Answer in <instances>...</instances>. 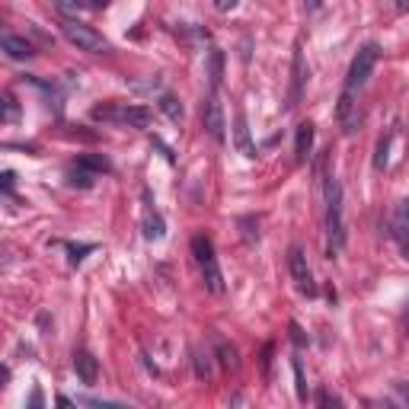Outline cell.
<instances>
[{"instance_id":"obj_24","label":"cell","mask_w":409,"mask_h":409,"mask_svg":"<svg viewBox=\"0 0 409 409\" xmlns=\"http://www.w3.org/2000/svg\"><path fill=\"white\" fill-rule=\"evenodd\" d=\"M291 368H295V381H297V397L301 400H307V383H304V368H301V361H291Z\"/></svg>"},{"instance_id":"obj_22","label":"cell","mask_w":409,"mask_h":409,"mask_svg":"<svg viewBox=\"0 0 409 409\" xmlns=\"http://www.w3.org/2000/svg\"><path fill=\"white\" fill-rule=\"evenodd\" d=\"M96 246L93 243H80V246H68V262L70 266H80V262H83V256H87V252H93Z\"/></svg>"},{"instance_id":"obj_31","label":"cell","mask_w":409,"mask_h":409,"mask_svg":"<svg viewBox=\"0 0 409 409\" xmlns=\"http://www.w3.org/2000/svg\"><path fill=\"white\" fill-rule=\"evenodd\" d=\"M215 7H218V10H230V7H237V0H215Z\"/></svg>"},{"instance_id":"obj_8","label":"cell","mask_w":409,"mask_h":409,"mask_svg":"<svg viewBox=\"0 0 409 409\" xmlns=\"http://www.w3.org/2000/svg\"><path fill=\"white\" fill-rule=\"evenodd\" d=\"M304 54H301V45H295V61H291V93H288V109H295L301 103V93H304Z\"/></svg>"},{"instance_id":"obj_32","label":"cell","mask_w":409,"mask_h":409,"mask_svg":"<svg viewBox=\"0 0 409 409\" xmlns=\"http://www.w3.org/2000/svg\"><path fill=\"white\" fill-rule=\"evenodd\" d=\"M397 10H400V13H406V10H409V0H397Z\"/></svg>"},{"instance_id":"obj_7","label":"cell","mask_w":409,"mask_h":409,"mask_svg":"<svg viewBox=\"0 0 409 409\" xmlns=\"http://www.w3.org/2000/svg\"><path fill=\"white\" fill-rule=\"evenodd\" d=\"M201 125H205V131H208L211 138L218 141H224V109H221V99H218V93H211L205 103H201Z\"/></svg>"},{"instance_id":"obj_26","label":"cell","mask_w":409,"mask_h":409,"mask_svg":"<svg viewBox=\"0 0 409 409\" xmlns=\"http://www.w3.org/2000/svg\"><path fill=\"white\" fill-rule=\"evenodd\" d=\"M3 103H7V112H3V119H7V122H10V119H17V103H13V96H3Z\"/></svg>"},{"instance_id":"obj_27","label":"cell","mask_w":409,"mask_h":409,"mask_svg":"<svg viewBox=\"0 0 409 409\" xmlns=\"http://www.w3.org/2000/svg\"><path fill=\"white\" fill-rule=\"evenodd\" d=\"M291 339H295L297 342V346H304V332H301V326H297V323H291Z\"/></svg>"},{"instance_id":"obj_33","label":"cell","mask_w":409,"mask_h":409,"mask_svg":"<svg viewBox=\"0 0 409 409\" xmlns=\"http://www.w3.org/2000/svg\"><path fill=\"white\" fill-rule=\"evenodd\" d=\"M403 259H409V240H403Z\"/></svg>"},{"instance_id":"obj_1","label":"cell","mask_w":409,"mask_h":409,"mask_svg":"<svg viewBox=\"0 0 409 409\" xmlns=\"http://www.w3.org/2000/svg\"><path fill=\"white\" fill-rule=\"evenodd\" d=\"M346 246V218H342V186L336 176H326V252L339 256Z\"/></svg>"},{"instance_id":"obj_10","label":"cell","mask_w":409,"mask_h":409,"mask_svg":"<svg viewBox=\"0 0 409 409\" xmlns=\"http://www.w3.org/2000/svg\"><path fill=\"white\" fill-rule=\"evenodd\" d=\"M234 141H237V150L243 154L246 160H256V144H252V138H250V125H246V115L243 112H237V119H234Z\"/></svg>"},{"instance_id":"obj_11","label":"cell","mask_w":409,"mask_h":409,"mask_svg":"<svg viewBox=\"0 0 409 409\" xmlns=\"http://www.w3.org/2000/svg\"><path fill=\"white\" fill-rule=\"evenodd\" d=\"M74 371H77V377L83 383H96V377H99V365H96V358L90 355V352H74Z\"/></svg>"},{"instance_id":"obj_19","label":"cell","mask_w":409,"mask_h":409,"mask_svg":"<svg viewBox=\"0 0 409 409\" xmlns=\"http://www.w3.org/2000/svg\"><path fill=\"white\" fill-rule=\"evenodd\" d=\"M80 166H87L90 173H112V163L106 157H99V154H83V157L77 160Z\"/></svg>"},{"instance_id":"obj_3","label":"cell","mask_w":409,"mask_h":409,"mask_svg":"<svg viewBox=\"0 0 409 409\" xmlns=\"http://www.w3.org/2000/svg\"><path fill=\"white\" fill-rule=\"evenodd\" d=\"M192 256L199 262L205 288L215 291V295H221V291H224V275H221L218 256H215V243H211L208 237H195V240H192Z\"/></svg>"},{"instance_id":"obj_9","label":"cell","mask_w":409,"mask_h":409,"mask_svg":"<svg viewBox=\"0 0 409 409\" xmlns=\"http://www.w3.org/2000/svg\"><path fill=\"white\" fill-rule=\"evenodd\" d=\"M336 119H339V125H342V131L346 134H355V128H358V103H355V93H342L339 96V106H336Z\"/></svg>"},{"instance_id":"obj_13","label":"cell","mask_w":409,"mask_h":409,"mask_svg":"<svg viewBox=\"0 0 409 409\" xmlns=\"http://www.w3.org/2000/svg\"><path fill=\"white\" fill-rule=\"evenodd\" d=\"M3 52L10 54V58H17V61H26V58H32L35 48L26 42V39H19V35H3Z\"/></svg>"},{"instance_id":"obj_20","label":"cell","mask_w":409,"mask_h":409,"mask_svg":"<svg viewBox=\"0 0 409 409\" xmlns=\"http://www.w3.org/2000/svg\"><path fill=\"white\" fill-rule=\"evenodd\" d=\"M192 355H195V377H199V381H208L211 377V355L208 352H201V348H195Z\"/></svg>"},{"instance_id":"obj_23","label":"cell","mask_w":409,"mask_h":409,"mask_svg":"<svg viewBox=\"0 0 409 409\" xmlns=\"http://www.w3.org/2000/svg\"><path fill=\"white\" fill-rule=\"evenodd\" d=\"M387 150H390V134L377 141V154H375V166H377V170H383V166H387Z\"/></svg>"},{"instance_id":"obj_6","label":"cell","mask_w":409,"mask_h":409,"mask_svg":"<svg viewBox=\"0 0 409 409\" xmlns=\"http://www.w3.org/2000/svg\"><path fill=\"white\" fill-rule=\"evenodd\" d=\"M288 269H291V275H295L297 291H304V295H310V297L317 295L314 275H310V266H307V256H304L301 246H291V252H288Z\"/></svg>"},{"instance_id":"obj_18","label":"cell","mask_w":409,"mask_h":409,"mask_svg":"<svg viewBox=\"0 0 409 409\" xmlns=\"http://www.w3.org/2000/svg\"><path fill=\"white\" fill-rule=\"evenodd\" d=\"M93 179H96V173H90L87 166H70L68 170V183L70 186H80V189H90V186H93Z\"/></svg>"},{"instance_id":"obj_4","label":"cell","mask_w":409,"mask_h":409,"mask_svg":"<svg viewBox=\"0 0 409 409\" xmlns=\"http://www.w3.org/2000/svg\"><path fill=\"white\" fill-rule=\"evenodd\" d=\"M377 54H381V48H377L375 42H368L365 48H358V54L352 58V64H348V77H346L348 93H358V90L368 83V77H371V70H375V64H377Z\"/></svg>"},{"instance_id":"obj_16","label":"cell","mask_w":409,"mask_h":409,"mask_svg":"<svg viewBox=\"0 0 409 409\" xmlns=\"http://www.w3.org/2000/svg\"><path fill=\"white\" fill-rule=\"evenodd\" d=\"M393 234L403 237V240L409 237V199L397 205V215H393Z\"/></svg>"},{"instance_id":"obj_14","label":"cell","mask_w":409,"mask_h":409,"mask_svg":"<svg viewBox=\"0 0 409 409\" xmlns=\"http://www.w3.org/2000/svg\"><path fill=\"white\" fill-rule=\"evenodd\" d=\"M221 77H224V52H221V48H211V52H208V83H211V93H218Z\"/></svg>"},{"instance_id":"obj_29","label":"cell","mask_w":409,"mask_h":409,"mask_svg":"<svg viewBox=\"0 0 409 409\" xmlns=\"http://www.w3.org/2000/svg\"><path fill=\"white\" fill-rule=\"evenodd\" d=\"M393 387H397V393H400L403 400L409 403V383H406V381H397V383H393Z\"/></svg>"},{"instance_id":"obj_2","label":"cell","mask_w":409,"mask_h":409,"mask_svg":"<svg viewBox=\"0 0 409 409\" xmlns=\"http://www.w3.org/2000/svg\"><path fill=\"white\" fill-rule=\"evenodd\" d=\"M93 119L109 125H128V128H148L150 109L148 106H128V103H103L93 109Z\"/></svg>"},{"instance_id":"obj_5","label":"cell","mask_w":409,"mask_h":409,"mask_svg":"<svg viewBox=\"0 0 409 409\" xmlns=\"http://www.w3.org/2000/svg\"><path fill=\"white\" fill-rule=\"evenodd\" d=\"M64 39H68L70 45H77L80 52H90V54H106L109 52V42H106L103 35L96 32V29L83 26V23H77V19H68L61 26Z\"/></svg>"},{"instance_id":"obj_28","label":"cell","mask_w":409,"mask_h":409,"mask_svg":"<svg viewBox=\"0 0 409 409\" xmlns=\"http://www.w3.org/2000/svg\"><path fill=\"white\" fill-rule=\"evenodd\" d=\"M317 400H320L323 406H330V403H332V406H339V400H336V397H330L326 390H320V393H317Z\"/></svg>"},{"instance_id":"obj_12","label":"cell","mask_w":409,"mask_h":409,"mask_svg":"<svg viewBox=\"0 0 409 409\" xmlns=\"http://www.w3.org/2000/svg\"><path fill=\"white\" fill-rule=\"evenodd\" d=\"M310 148H314V125L301 122V125H297V138H295V157H297V163H304V160L310 157Z\"/></svg>"},{"instance_id":"obj_30","label":"cell","mask_w":409,"mask_h":409,"mask_svg":"<svg viewBox=\"0 0 409 409\" xmlns=\"http://www.w3.org/2000/svg\"><path fill=\"white\" fill-rule=\"evenodd\" d=\"M3 189H7V195H10V192H13V173H10V170H7V173H3Z\"/></svg>"},{"instance_id":"obj_15","label":"cell","mask_w":409,"mask_h":409,"mask_svg":"<svg viewBox=\"0 0 409 409\" xmlns=\"http://www.w3.org/2000/svg\"><path fill=\"white\" fill-rule=\"evenodd\" d=\"M141 227H144V237H148V240H160V237H163V230H166V227H163V218H160L157 211H154V205H148Z\"/></svg>"},{"instance_id":"obj_17","label":"cell","mask_w":409,"mask_h":409,"mask_svg":"<svg viewBox=\"0 0 409 409\" xmlns=\"http://www.w3.org/2000/svg\"><path fill=\"white\" fill-rule=\"evenodd\" d=\"M215 348H218V358H221V365H224V368H230V371L240 368V361H237V348L227 346L221 336H215Z\"/></svg>"},{"instance_id":"obj_25","label":"cell","mask_w":409,"mask_h":409,"mask_svg":"<svg viewBox=\"0 0 409 409\" xmlns=\"http://www.w3.org/2000/svg\"><path fill=\"white\" fill-rule=\"evenodd\" d=\"M58 10H61V13H70V17H74V13H83V3H77V0H58Z\"/></svg>"},{"instance_id":"obj_21","label":"cell","mask_w":409,"mask_h":409,"mask_svg":"<svg viewBox=\"0 0 409 409\" xmlns=\"http://www.w3.org/2000/svg\"><path fill=\"white\" fill-rule=\"evenodd\" d=\"M160 109H163V112L170 115L173 122H179V119H183V106L176 103L173 96H160Z\"/></svg>"}]
</instances>
